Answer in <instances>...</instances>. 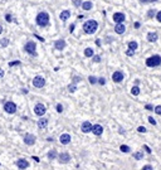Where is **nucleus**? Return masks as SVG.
Returning <instances> with one entry per match:
<instances>
[{
  "label": "nucleus",
  "mask_w": 161,
  "mask_h": 170,
  "mask_svg": "<svg viewBox=\"0 0 161 170\" xmlns=\"http://www.w3.org/2000/svg\"><path fill=\"white\" fill-rule=\"evenodd\" d=\"M98 29V23L96 20H87L84 24H83V32L86 34H93L96 33V30Z\"/></svg>",
  "instance_id": "obj_1"
},
{
  "label": "nucleus",
  "mask_w": 161,
  "mask_h": 170,
  "mask_svg": "<svg viewBox=\"0 0 161 170\" xmlns=\"http://www.w3.org/2000/svg\"><path fill=\"white\" fill-rule=\"evenodd\" d=\"M35 22H37V24L39 25V27H47L48 25V23H49V15H48V13H45V11H40L39 14L37 15V18H35Z\"/></svg>",
  "instance_id": "obj_2"
},
{
  "label": "nucleus",
  "mask_w": 161,
  "mask_h": 170,
  "mask_svg": "<svg viewBox=\"0 0 161 170\" xmlns=\"http://www.w3.org/2000/svg\"><path fill=\"white\" fill-rule=\"evenodd\" d=\"M160 64H161V57H160L159 54L151 56V57H149V58L146 59V66L150 67V68H152V67H159Z\"/></svg>",
  "instance_id": "obj_3"
},
{
  "label": "nucleus",
  "mask_w": 161,
  "mask_h": 170,
  "mask_svg": "<svg viewBox=\"0 0 161 170\" xmlns=\"http://www.w3.org/2000/svg\"><path fill=\"white\" fill-rule=\"evenodd\" d=\"M35 49H37V44H35L33 41L26 42V43H25V45H24V50H25L28 54L33 56V57H35V56H37V52H35Z\"/></svg>",
  "instance_id": "obj_4"
},
{
  "label": "nucleus",
  "mask_w": 161,
  "mask_h": 170,
  "mask_svg": "<svg viewBox=\"0 0 161 170\" xmlns=\"http://www.w3.org/2000/svg\"><path fill=\"white\" fill-rule=\"evenodd\" d=\"M4 111H5L6 113H10V115L15 113V112H17V105H15L14 102H11V101L5 102V103H4Z\"/></svg>",
  "instance_id": "obj_5"
},
{
  "label": "nucleus",
  "mask_w": 161,
  "mask_h": 170,
  "mask_svg": "<svg viewBox=\"0 0 161 170\" xmlns=\"http://www.w3.org/2000/svg\"><path fill=\"white\" fill-rule=\"evenodd\" d=\"M45 112H47V109H45V106H44L43 103H37L35 106H34V113H35L37 116L42 117Z\"/></svg>",
  "instance_id": "obj_6"
},
{
  "label": "nucleus",
  "mask_w": 161,
  "mask_h": 170,
  "mask_svg": "<svg viewBox=\"0 0 161 170\" xmlns=\"http://www.w3.org/2000/svg\"><path fill=\"white\" fill-rule=\"evenodd\" d=\"M44 85H45L44 77H42V76H35V77H34V80H33V86H34V87L42 88V87H44Z\"/></svg>",
  "instance_id": "obj_7"
},
{
  "label": "nucleus",
  "mask_w": 161,
  "mask_h": 170,
  "mask_svg": "<svg viewBox=\"0 0 161 170\" xmlns=\"http://www.w3.org/2000/svg\"><path fill=\"white\" fill-rule=\"evenodd\" d=\"M23 140H24L25 145H29V146H32V145H34V144H35V136L32 135V134H25Z\"/></svg>",
  "instance_id": "obj_8"
},
{
  "label": "nucleus",
  "mask_w": 161,
  "mask_h": 170,
  "mask_svg": "<svg viewBox=\"0 0 161 170\" xmlns=\"http://www.w3.org/2000/svg\"><path fill=\"white\" fill-rule=\"evenodd\" d=\"M112 20L116 23V24H118V23H124L125 22V14L124 13H115L113 14V17H112Z\"/></svg>",
  "instance_id": "obj_9"
},
{
  "label": "nucleus",
  "mask_w": 161,
  "mask_h": 170,
  "mask_svg": "<svg viewBox=\"0 0 161 170\" xmlns=\"http://www.w3.org/2000/svg\"><path fill=\"white\" fill-rule=\"evenodd\" d=\"M58 160H59L61 164H67V163H69V160H71V155L68 152H62L58 156Z\"/></svg>",
  "instance_id": "obj_10"
},
{
  "label": "nucleus",
  "mask_w": 161,
  "mask_h": 170,
  "mask_svg": "<svg viewBox=\"0 0 161 170\" xmlns=\"http://www.w3.org/2000/svg\"><path fill=\"white\" fill-rule=\"evenodd\" d=\"M112 80H113V82H116V83L122 82V81H124V73L121 72V71H116V72H113V74H112Z\"/></svg>",
  "instance_id": "obj_11"
},
{
  "label": "nucleus",
  "mask_w": 161,
  "mask_h": 170,
  "mask_svg": "<svg viewBox=\"0 0 161 170\" xmlns=\"http://www.w3.org/2000/svg\"><path fill=\"white\" fill-rule=\"evenodd\" d=\"M72 137L69 134H62L61 137H59V142L62 144V145H68V144L71 142Z\"/></svg>",
  "instance_id": "obj_12"
},
{
  "label": "nucleus",
  "mask_w": 161,
  "mask_h": 170,
  "mask_svg": "<svg viewBox=\"0 0 161 170\" xmlns=\"http://www.w3.org/2000/svg\"><path fill=\"white\" fill-rule=\"evenodd\" d=\"M92 124L89 122V121H84L83 124H82V126H80V130H82V132H84V134H87V132H89V131H92Z\"/></svg>",
  "instance_id": "obj_13"
},
{
  "label": "nucleus",
  "mask_w": 161,
  "mask_h": 170,
  "mask_svg": "<svg viewBox=\"0 0 161 170\" xmlns=\"http://www.w3.org/2000/svg\"><path fill=\"white\" fill-rule=\"evenodd\" d=\"M17 166H18L19 169L24 170V169H26V168H29V163L26 161L25 159H19V160H17Z\"/></svg>",
  "instance_id": "obj_14"
},
{
  "label": "nucleus",
  "mask_w": 161,
  "mask_h": 170,
  "mask_svg": "<svg viewBox=\"0 0 161 170\" xmlns=\"http://www.w3.org/2000/svg\"><path fill=\"white\" fill-rule=\"evenodd\" d=\"M92 132L95 134L96 136H100V135H102V132H103V127L101 126V125H93V127H92Z\"/></svg>",
  "instance_id": "obj_15"
},
{
  "label": "nucleus",
  "mask_w": 161,
  "mask_h": 170,
  "mask_svg": "<svg viewBox=\"0 0 161 170\" xmlns=\"http://www.w3.org/2000/svg\"><path fill=\"white\" fill-rule=\"evenodd\" d=\"M125 30H126V28H125V25H124L122 23H118V24H116V27H115V32H116L117 34H124V33H125Z\"/></svg>",
  "instance_id": "obj_16"
},
{
  "label": "nucleus",
  "mask_w": 161,
  "mask_h": 170,
  "mask_svg": "<svg viewBox=\"0 0 161 170\" xmlns=\"http://www.w3.org/2000/svg\"><path fill=\"white\" fill-rule=\"evenodd\" d=\"M69 17H71V11H69V10H63V11L61 13V14H59V19H62L63 22L68 20Z\"/></svg>",
  "instance_id": "obj_17"
},
{
  "label": "nucleus",
  "mask_w": 161,
  "mask_h": 170,
  "mask_svg": "<svg viewBox=\"0 0 161 170\" xmlns=\"http://www.w3.org/2000/svg\"><path fill=\"white\" fill-rule=\"evenodd\" d=\"M38 127L39 128H45L47 125H48V119H45V117H42L40 120H38Z\"/></svg>",
  "instance_id": "obj_18"
},
{
  "label": "nucleus",
  "mask_w": 161,
  "mask_h": 170,
  "mask_svg": "<svg viewBox=\"0 0 161 170\" xmlns=\"http://www.w3.org/2000/svg\"><path fill=\"white\" fill-rule=\"evenodd\" d=\"M54 47H56V49L62 50V49L65 47V42L63 41V39H59V41H57V42L54 43Z\"/></svg>",
  "instance_id": "obj_19"
},
{
  "label": "nucleus",
  "mask_w": 161,
  "mask_h": 170,
  "mask_svg": "<svg viewBox=\"0 0 161 170\" xmlns=\"http://www.w3.org/2000/svg\"><path fill=\"white\" fill-rule=\"evenodd\" d=\"M147 41H149V42H156L157 41V33L150 32L149 34H147Z\"/></svg>",
  "instance_id": "obj_20"
},
{
  "label": "nucleus",
  "mask_w": 161,
  "mask_h": 170,
  "mask_svg": "<svg viewBox=\"0 0 161 170\" xmlns=\"http://www.w3.org/2000/svg\"><path fill=\"white\" fill-rule=\"evenodd\" d=\"M47 156H48L49 160H54V159L57 158V151H56V150H50V151H48Z\"/></svg>",
  "instance_id": "obj_21"
},
{
  "label": "nucleus",
  "mask_w": 161,
  "mask_h": 170,
  "mask_svg": "<svg viewBox=\"0 0 161 170\" xmlns=\"http://www.w3.org/2000/svg\"><path fill=\"white\" fill-rule=\"evenodd\" d=\"M92 6H93V4L91 3V2H84L83 4H82V9H84V10H91L92 9Z\"/></svg>",
  "instance_id": "obj_22"
},
{
  "label": "nucleus",
  "mask_w": 161,
  "mask_h": 170,
  "mask_svg": "<svg viewBox=\"0 0 161 170\" xmlns=\"http://www.w3.org/2000/svg\"><path fill=\"white\" fill-rule=\"evenodd\" d=\"M131 93H132L133 96H139V95H140V88H139L137 86H133L132 89H131Z\"/></svg>",
  "instance_id": "obj_23"
},
{
  "label": "nucleus",
  "mask_w": 161,
  "mask_h": 170,
  "mask_svg": "<svg viewBox=\"0 0 161 170\" xmlns=\"http://www.w3.org/2000/svg\"><path fill=\"white\" fill-rule=\"evenodd\" d=\"M84 56L86 57H93V49L92 48H86L84 49Z\"/></svg>",
  "instance_id": "obj_24"
},
{
  "label": "nucleus",
  "mask_w": 161,
  "mask_h": 170,
  "mask_svg": "<svg viewBox=\"0 0 161 170\" xmlns=\"http://www.w3.org/2000/svg\"><path fill=\"white\" fill-rule=\"evenodd\" d=\"M132 156H133V158H135L136 160H141V159L143 158V154H142L141 151H137V152H135V154H133Z\"/></svg>",
  "instance_id": "obj_25"
},
{
  "label": "nucleus",
  "mask_w": 161,
  "mask_h": 170,
  "mask_svg": "<svg viewBox=\"0 0 161 170\" xmlns=\"http://www.w3.org/2000/svg\"><path fill=\"white\" fill-rule=\"evenodd\" d=\"M156 14H157V13H156V10H155V9H151V10L147 11V17H149V18H154Z\"/></svg>",
  "instance_id": "obj_26"
},
{
  "label": "nucleus",
  "mask_w": 161,
  "mask_h": 170,
  "mask_svg": "<svg viewBox=\"0 0 161 170\" xmlns=\"http://www.w3.org/2000/svg\"><path fill=\"white\" fill-rule=\"evenodd\" d=\"M128 49H132V50L137 49V43L136 42H130L128 43Z\"/></svg>",
  "instance_id": "obj_27"
},
{
  "label": "nucleus",
  "mask_w": 161,
  "mask_h": 170,
  "mask_svg": "<svg viewBox=\"0 0 161 170\" xmlns=\"http://www.w3.org/2000/svg\"><path fill=\"white\" fill-rule=\"evenodd\" d=\"M88 81H89L91 85H95V83L98 82V81H97V78H96L95 76H89V77H88Z\"/></svg>",
  "instance_id": "obj_28"
},
{
  "label": "nucleus",
  "mask_w": 161,
  "mask_h": 170,
  "mask_svg": "<svg viewBox=\"0 0 161 170\" xmlns=\"http://www.w3.org/2000/svg\"><path fill=\"white\" fill-rule=\"evenodd\" d=\"M8 44H9V39L8 38H3L2 41H0V45H2V47H6Z\"/></svg>",
  "instance_id": "obj_29"
},
{
  "label": "nucleus",
  "mask_w": 161,
  "mask_h": 170,
  "mask_svg": "<svg viewBox=\"0 0 161 170\" xmlns=\"http://www.w3.org/2000/svg\"><path fill=\"white\" fill-rule=\"evenodd\" d=\"M22 62L20 61H14V62H9V67H15V66H20Z\"/></svg>",
  "instance_id": "obj_30"
},
{
  "label": "nucleus",
  "mask_w": 161,
  "mask_h": 170,
  "mask_svg": "<svg viewBox=\"0 0 161 170\" xmlns=\"http://www.w3.org/2000/svg\"><path fill=\"white\" fill-rule=\"evenodd\" d=\"M120 150L122 151V152H130V148L127 145H121L120 146Z\"/></svg>",
  "instance_id": "obj_31"
},
{
  "label": "nucleus",
  "mask_w": 161,
  "mask_h": 170,
  "mask_svg": "<svg viewBox=\"0 0 161 170\" xmlns=\"http://www.w3.org/2000/svg\"><path fill=\"white\" fill-rule=\"evenodd\" d=\"M68 91H69V92H74V91H76V86L74 85H69L68 86Z\"/></svg>",
  "instance_id": "obj_32"
},
{
  "label": "nucleus",
  "mask_w": 161,
  "mask_h": 170,
  "mask_svg": "<svg viewBox=\"0 0 161 170\" xmlns=\"http://www.w3.org/2000/svg\"><path fill=\"white\" fill-rule=\"evenodd\" d=\"M73 4H74L76 6H79V5H82L83 3H82V0H74V2H73Z\"/></svg>",
  "instance_id": "obj_33"
},
{
  "label": "nucleus",
  "mask_w": 161,
  "mask_h": 170,
  "mask_svg": "<svg viewBox=\"0 0 161 170\" xmlns=\"http://www.w3.org/2000/svg\"><path fill=\"white\" fill-rule=\"evenodd\" d=\"M62 111H63V106H62L61 103H58V105H57V112H59V113H61Z\"/></svg>",
  "instance_id": "obj_34"
},
{
  "label": "nucleus",
  "mask_w": 161,
  "mask_h": 170,
  "mask_svg": "<svg viewBox=\"0 0 161 170\" xmlns=\"http://www.w3.org/2000/svg\"><path fill=\"white\" fill-rule=\"evenodd\" d=\"M126 54L131 57V56H133V54H135V50H132V49H128V50L126 52Z\"/></svg>",
  "instance_id": "obj_35"
},
{
  "label": "nucleus",
  "mask_w": 161,
  "mask_h": 170,
  "mask_svg": "<svg viewBox=\"0 0 161 170\" xmlns=\"http://www.w3.org/2000/svg\"><path fill=\"white\" fill-rule=\"evenodd\" d=\"M155 112H156L157 115H161V106H156V107H155Z\"/></svg>",
  "instance_id": "obj_36"
},
{
  "label": "nucleus",
  "mask_w": 161,
  "mask_h": 170,
  "mask_svg": "<svg viewBox=\"0 0 161 170\" xmlns=\"http://www.w3.org/2000/svg\"><path fill=\"white\" fill-rule=\"evenodd\" d=\"M137 131L139 132H146V128L143 126H140V127H137Z\"/></svg>",
  "instance_id": "obj_37"
},
{
  "label": "nucleus",
  "mask_w": 161,
  "mask_h": 170,
  "mask_svg": "<svg viewBox=\"0 0 161 170\" xmlns=\"http://www.w3.org/2000/svg\"><path fill=\"white\" fill-rule=\"evenodd\" d=\"M156 19L159 23H161V11H157V14H156Z\"/></svg>",
  "instance_id": "obj_38"
},
{
  "label": "nucleus",
  "mask_w": 161,
  "mask_h": 170,
  "mask_svg": "<svg viewBox=\"0 0 161 170\" xmlns=\"http://www.w3.org/2000/svg\"><path fill=\"white\" fill-rule=\"evenodd\" d=\"M149 122H150L151 125H156V121H155L154 117H149Z\"/></svg>",
  "instance_id": "obj_39"
},
{
  "label": "nucleus",
  "mask_w": 161,
  "mask_h": 170,
  "mask_svg": "<svg viewBox=\"0 0 161 170\" xmlns=\"http://www.w3.org/2000/svg\"><path fill=\"white\" fill-rule=\"evenodd\" d=\"M5 19H6V22H9V23H10V22L13 20V17H11L10 14H6V15H5Z\"/></svg>",
  "instance_id": "obj_40"
},
{
  "label": "nucleus",
  "mask_w": 161,
  "mask_h": 170,
  "mask_svg": "<svg viewBox=\"0 0 161 170\" xmlns=\"http://www.w3.org/2000/svg\"><path fill=\"white\" fill-rule=\"evenodd\" d=\"M93 61H95L96 63H98V62H101V57L100 56H95V57H93Z\"/></svg>",
  "instance_id": "obj_41"
},
{
  "label": "nucleus",
  "mask_w": 161,
  "mask_h": 170,
  "mask_svg": "<svg viewBox=\"0 0 161 170\" xmlns=\"http://www.w3.org/2000/svg\"><path fill=\"white\" fill-rule=\"evenodd\" d=\"M143 149L146 150V152H147V154H151V149H150L149 146H147V145H143Z\"/></svg>",
  "instance_id": "obj_42"
},
{
  "label": "nucleus",
  "mask_w": 161,
  "mask_h": 170,
  "mask_svg": "<svg viewBox=\"0 0 161 170\" xmlns=\"http://www.w3.org/2000/svg\"><path fill=\"white\" fill-rule=\"evenodd\" d=\"M142 170H152V166H151V165H145V166L142 168Z\"/></svg>",
  "instance_id": "obj_43"
},
{
  "label": "nucleus",
  "mask_w": 161,
  "mask_h": 170,
  "mask_svg": "<svg viewBox=\"0 0 161 170\" xmlns=\"http://www.w3.org/2000/svg\"><path fill=\"white\" fill-rule=\"evenodd\" d=\"M145 109H146V110H149V111H152V109H154V107H152V105H146Z\"/></svg>",
  "instance_id": "obj_44"
},
{
  "label": "nucleus",
  "mask_w": 161,
  "mask_h": 170,
  "mask_svg": "<svg viewBox=\"0 0 161 170\" xmlns=\"http://www.w3.org/2000/svg\"><path fill=\"white\" fill-rule=\"evenodd\" d=\"M98 83H100V85H102V86H103V85H104V83H106V80H104V78H100V80H98Z\"/></svg>",
  "instance_id": "obj_45"
},
{
  "label": "nucleus",
  "mask_w": 161,
  "mask_h": 170,
  "mask_svg": "<svg viewBox=\"0 0 161 170\" xmlns=\"http://www.w3.org/2000/svg\"><path fill=\"white\" fill-rule=\"evenodd\" d=\"M34 37H35V38H38L40 42H44V38H43V37H39V35H37V34H34Z\"/></svg>",
  "instance_id": "obj_46"
},
{
  "label": "nucleus",
  "mask_w": 161,
  "mask_h": 170,
  "mask_svg": "<svg viewBox=\"0 0 161 170\" xmlns=\"http://www.w3.org/2000/svg\"><path fill=\"white\" fill-rule=\"evenodd\" d=\"M32 158H33V160H34V161L39 163V158H38V156H32Z\"/></svg>",
  "instance_id": "obj_47"
},
{
  "label": "nucleus",
  "mask_w": 161,
  "mask_h": 170,
  "mask_svg": "<svg viewBox=\"0 0 161 170\" xmlns=\"http://www.w3.org/2000/svg\"><path fill=\"white\" fill-rule=\"evenodd\" d=\"M69 30H71V33L74 30V24H72V25H69Z\"/></svg>",
  "instance_id": "obj_48"
},
{
  "label": "nucleus",
  "mask_w": 161,
  "mask_h": 170,
  "mask_svg": "<svg viewBox=\"0 0 161 170\" xmlns=\"http://www.w3.org/2000/svg\"><path fill=\"white\" fill-rule=\"evenodd\" d=\"M3 76H4V71H3L2 68H0V78H2Z\"/></svg>",
  "instance_id": "obj_49"
},
{
  "label": "nucleus",
  "mask_w": 161,
  "mask_h": 170,
  "mask_svg": "<svg viewBox=\"0 0 161 170\" xmlns=\"http://www.w3.org/2000/svg\"><path fill=\"white\" fill-rule=\"evenodd\" d=\"M78 81H79V77H74V81H73V82H74V83H77Z\"/></svg>",
  "instance_id": "obj_50"
},
{
  "label": "nucleus",
  "mask_w": 161,
  "mask_h": 170,
  "mask_svg": "<svg viewBox=\"0 0 161 170\" xmlns=\"http://www.w3.org/2000/svg\"><path fill=\"white\" fill-rule=\"evenodd\" d=\"M3 30H4V28H3V25H2V24H0V34H2V33H3Z\"/></svg>",
  "instance_id": "obj_51"
},
{
  "label": "nucleus",
  "mask_w": 161,
  "mask_h": 170,
  "mask_svg": "<svg viewBox=\"0 0 161 170\" xmlns=\"http://www.w3.org/2000/svg\"><path fill=\"white\" fill-rule=\"evenodd\" d=\"M135 28H140V23H135Z\"/></svg>",
  "instance_id": "obj_52"
},
{
  "label": "nucleus",
  "mask_w": 161,
  "mask_h": 170,
  "mask_svg": "<svg viewBox=\"0 0 161 170\" xmlns=\"http://www.w3.org/2000/svg\"><path fill=\"white\" fill-rule=\"evenodd\" d=\"M96 44L97 45H101V41H96Z\"/></svg>",
  "instance_id": "obj_53"
}]
</instances>
